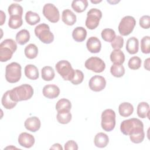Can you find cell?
Listing matches in <instances>:
<instances>
[{"instance_id":"obj_1","label":"cell","mask_w":150,"mask_h":150,"mask_svg":"<svg viewBox=\"0 0 150 150\" xmlns=\"http://www.w3.org/2000/svg\"><path fill=\"white\" fill-rule=\"evenodd\" d=\"M33 87L28 84H22L10 90V97L11 99L17 103L30 99L33 96Z\"/></svg>"},{"instance_id":"obj_2","label":"cell","mask_w":150,"mask_h":150,"mask_svg":"<svg viewBox=\"0 0 150 150\" xmlns=\"http://www.w3.org/2000/svg\"><path fill=\"white\" fill-rule=\"evenodd\" d=\"M17 49L16 43L12 39H6L0 44V61L5 62L10 60Z\"/></svg>"},{"instance_id":"obj_3","label":"cell","mask_w":150,"mask_h":150,"mask_svg":"<svg viewBox=\"0 0 150 150\" xmlns=\"http://www.w3.org/2000/svg\"><path fill=\"white\" fill-rule=\"evenodd\" d=\"M35 33L43 43L50 44L54 40V35L50 31L49 26L46 23H43L36 26L35 28Z\"/></svg>"},{"instance_id":"obj_4","label":"cell","mask_w":150,"mask_h":150,"mask_svg":"<svg viewBox=\"0 0 150 150\" xmlns=\"http://www.w3.org/2000/svg\"><path fill=\"white\" fill-rule=\"evenodd\" d=\"M21 77V66L12 62L8 64L5 68V79L10 83H15L19 81Z\"/></svg>"},{"instance_id":"obj_5","label":"cell","mask_w":150,"mask_h":150,"mask_svg":"<svg viewBox=\"0 0 150 150\" xmlns=\"http://www.w3.org/2000/svg\"><path fill=\"white\" fill-rule=\"evenodd\" d=\"M57 72L66 81H71L74 74V70L70 63L65 60L59 61L55 66Z\"/></svg>"},{"instance_id":"obj_6","label":"cell","mask_w":150,"mask_h":150,"mask_svg":"<svg viewBox=\"0 0 150 150\" xmlns=\"http://www.w3.org/2000/svg\"><path fill=\"white\" fill-rule=\"evenodd\" d=\"M101 127L107 131H111L115 125V113L112 109H106L101 114Z\"/></svg>"},{"instance_id":"obj_7","label":"cell","mask_w":150,"mask_h":150,"mask_svg":"<svg viewBox=\"0 0 150 150\" xmlns=\"http://www.w3.org/2000/svg\"><path fill=\"white\" fill-rule=\"evenodd\" d=\"M140 128H144V124L140 120L135 118L124 120L120 125L121 132L125 135H129L132 131Z\"/></svg>"},{"instance_id":"obj_8","label":"cell","mask_w":150,"mask_h":150,"mask_svg":"<svg viewBox=\"0 0 150 150\" xmlns=\"http://www.w3.org/2000/svg\"><path fill=\"white\" fill-rule=\"evenodd\" d=\"M102 17V12L97 8H92L87 13V18L85 25L86 27L93 30L96 29L99 25L100 21Z\"/></svg>"},{"instance_id":"obj_9","label":"cell","mask_w":150,"mask_h":150,"mask_svg":"<svg viewBox=\"0 0 150 150\" xmlns=\"http://www.w3.org/2000/svg\"><path fill=\"white\" fill-rule=\"evenodd\" d=\"M135 25L136 21L134 17L125 16L122 18L119 23V33L122 36H127L133 31Z\"/></svg>"},{"instance_id":"obj_10","label":"cell","mask_w":150,"mask_h":150,"mask_svg":"<svg viewBox=\"0 0 150 150\" xmlns=\"http://www.w3.org/2000/svg\"><path fill=\"white\" fill-rule=\"evenodd\" d=\"M86 69L96 73H101L105 68L104 62L98 57H91L86 60L84 63Z\"/></svg>"},{"instance_id":"obj_11","label":"cell","mask_w":150,"mask_h":150,"mask_svg":"<svg viewBox=\"0 0 150 150\" xmlns=\"http://www.w3.org/2000/svg\"><path fill=\"white\" fill-rule=\"evenodd\" d=\"M43 14L52 23H56L59 21L60 13L58 9L53 4H46L43 8Z\"/></svg>"},{"instance_id":"obj_12","label":"cell","mask_w":150,"mask_h":150,"mask_svg":"<svg viewBox=\"0 0 150 150\" xmlns=\"http://www.w3.org/2000/svg\"><path fill=\"white\" fill-rule=\"evenodd\" d=\"M88 86L90 88L94 91H102L106 86V81L104 77L96 75L93 76L89 80Z\"/></svg>"},{"instance_id":"obj_13","label":"cell","mask_w":150,"mask_h":150,"mask_svg":"<svg viewBox=\"0 0 150 150\" xmlns=\"http://www.w3.org/2000/svg\"><path fill=\"white\" fill-rule=\"evenodd\" d=\"M34 137L27 132H22L19 134L18 137L19 144L26 148H29L33 146L35 144Z\"/></svg>"},{"instance_id":"obj_14","label":"cell","mask_w":150,"mask_h":150,"mask_svg":"<svg viewBox=\"0 0 150 150\" xmlns=\"http://www.w3.org/2000/svg\"><path fill=\"white\" fill-rule=\"evenodd\" d=\"M59 88L55 84H47L43 88V96L49 99H53L59 96Z\"/></svg>"},{"instance_id":"obj_15","label":"cell","mask_w":150,"mask_h":150,"mask_svg":"<svg viewBox=\"0 0 150 150\" xmlns=\"http://www.w3.org/2000/svg\"><path fill=\"white\" fill-rule=\"evenodd\" d=\"M86 47L88 50L92 53H99L101 49L100 40L95 36L89 38L86 42Z\"/></svg>"},{"instance_id":"obj_16","label":"cell","mask_w":150,"mask_h":150,"mask_svg":"<svg viewBox=\"0 0 150 150\" xmlns=\"http://www.w3.org/2000/svg\"><path fill=\"white\" fill-rule=\"evenodd\" d=\"M24 125L27 130L35 132L40 129L41 123L37 117H31L25 120Z\"/></svg>"},{"instance_id":"obj_17","label":"cell","mask_w":150,"mask_h":150,"mask_svg":"<svg viewBox=\"0 0 150 150\" xmlns=\"http://www.w3.org/2000/svg\"><path fill=\"white\" fill-rule=\"evenodd\" d=\"M62 21L67 25L72 26L76 22V15L70 9H64L62 15Z\"/></svg>"},{"instance_id":"obj_18","label":"cell","mask_w":150,"mask_h":150,"mask_svg":"<svg viewBox=\"0 0 150 150\" xmlns=\"http://www.w3.org/2000/svg\"><path fill=\"white\" fill-rule=\"evenodd\" d=\"M139 49V41L135 37L129 38L126 43V50L131 54L137 53Z\"/></svg>"},{"instance_id":"obj_19","label":"cell","mask_w":150,"mask_h":150,"mask_svg":"<svg viewBox=\"0 0 150 150\" xmlns=\"http://www.w3.org/2000/svg\"><path fill=\"white\" fill-rule=\"evenodd\" d=\"M109 142V138L107 134L103 132H99L97 134L94 139V145L98 148L105 147Z\"/></svg>"},{"instance_id":"obj_20","label":"cell","mask_w":150,"mask_h":150,"mask_svg":"<svg viewBox=\"0 0 150 150\" xmlns=\"http://www.w3.org/2000/svg\"><path fill=\"white\" fill-rule=\"evenodd\" d=\"M118 111L121 116L123 117H128L132 114L134 111V107L131 103L124 102L120 104Z\"/></svg>"},{"instance_id":"obj_21","label":"cell","mask_w":150,"mask_h":150,"mask_svg":"<svg viewBox=\"0 0 150 150\" xmlns=\"http://www.w3.org/2000/svg\"><path fill=\"white\" fill-rule=\"evenodd\" d=\"M87 36V30L81 26L76 27L72 32V37L73 39L77 42L84 41Z\"/></svg>"},{"instance_id":"obj_22","label":"cell","mask_w":150,"mask_h":150,"mask_svg":"<svg viewBox=\"0 0 150 150\" xmlns=\"http://www.w3.org/2000/svg\"><path fill=\"white\" fill-rule=\"evenodd\" d=\"M129 136L131 142L133 143L139 144L142 142L145 138L144 128H140L134 130L129 135Z\"/></svg>"},{"instance_id":"obj_23","label":"cell","mask_w":150,"mask_h":150,"mask_svg":"<svg viewBox=\"0 0 150 150\" xmlns=\"http://www.w3.org/2000/svg\"><path fill=\"white\" fill-rule=\"evenodd\" d=\"M25 74L30 80H36L39 78V71L38 68L33 64H28L25 67Z\"/></svg>"},{"instance_id":"obj_24","label":"cell","mask_w":150,"mask_h":150,"mask_svg":"<svg viewBox=\"0 0 150 150\" xmlns=\"http://www.w3.org/2000/svg\"><path fill=\"white\" fill-rule=\"evenodd\" d=\"M1 102L4 107L8 110L12 109L17 104V102H15L11 99L10 97V90H8L4 94Z\"/></svg>"},{"instance_id":"obj_25","label":"cell","mask_w":150,"mask_h":150,"mask_svg":"<svg viewBox=\"0 0 150 150\" xmlns=\"http://www.w3.org/2000/svg\"><path fill=\"white\" fill-rule=\"evenodd\" d=\"M137 115L141 118L148 117L149 118V105L146 102H141L138 104L137 110Z\"/></svg>"},{"instance_id":"obj_26","label":"cell","mask_w":150,"mask_h":150,"mask_svg":"<svg viewBox=\"0 0 150 150\" xmlns=\"http://www.w3.org/2000/svg\"><path fill=\"white\" fill-rule=\"evenodd\" d=\"M16 41L20 45L26 44L30 39V33L26 29H22L16 35Z\"/></svg>"},{"instance_id":"obj_27","label":"cell","mask_w":150,"mask_h":150,"mask_svg":"<svg viewBox=\"0 0 150 150\" xmlns=\"http://www.w3.org/2000/svg\"><path fill=\"white\" fill-rule=\"evenodd\" d=\"M110 60L114 63L122 64L125 61V55L121 50L114 49L110 54Z\"/></svg>"},{"instance_id":"obj_28","label":"cell","mask_w":150,"mask_h":150,"mask_svg":"<svg viewBox=\"0 0 150 150\" xmlns=\"http://www.w3.org/2000/svg\"><path fill=\"white\" fill-rule=\"evenodd\" d=\"M88 6L87 0H74L71 3V8L77 13L84 12Z\"/></svg>"},{"instance_id":"obj_29","label":"cell","mask_w":150,"mask_h":150,"mask_svg":"<svg viewBox=\"0 0 150 150\" xmlns=\"http://www.w3.org/2000/svg\"><path fill=\"white\" fill-rule=\"evenodd\" d=\"M71 114L70 111L63 110L57 112L56 118L57 121L62 124H68L71 120Z\"/></svg>"},{"instance_id":"obj_30","label":"cell","mask_w":150,"mask_h":150,"mask_svg":"<svg viewBox=\"0 0 150 150\" xmlns=\"http://www.w3.org/2000/svg\"><path fill=\"white\" fill-rule=\"evenodd\" d=\"M24 53L27 58L29 59H33L36 58L38 56V48L35 44L30 43L25 47Z\"/></svg>"},{"instance_id":"obj_31","label":"cell","mask_w":150,"mask_h":150,"mask_svg":"<svg viewBox=\"0 0 150 150\" xmlns=\"http://www.w3.org/2000/svg\"><path fill=\"white\" fill-rule=\"evenodd\" d=\"M25 20L29 25H35L40 22V18L37 13L29 11L25 14Z\"/></svg>"},{"instance_id":"obj_32","label":"cell","mask_w":150,"mask_h":150,"mask_svg":"<svg viewBox=\"0 0 150 150\" xmlns=\"http://www.w3.org/2000/svg\"><path fill=\"white\" fill-rule=\"evenodd\" d=\"M42 78L45 81H51L54 76V69L50 66H45L42 69Z\"/></svg>"},{"instance_id":"obj_33","label":"cell","mask_w":150,"mask_h":150,"mask_svg":"<svg viewBox=\"0 0 150 150\" xmlns=\"http://www.w3.org/2000/svg\"><path fill=\"white\" fill-rule=\"evenodd\" d=\"M71 108V102L66 98H61L56 104V110L57 112L63 110L70 111Z\"/></svg>"},{"instance_id":"obj_34","label":"cell","mask_w":150,"mask_h":150,"mask_svg":"<svg viewBox=\"0 0 150 150\" xmlns=\"http://www.w3.org/2000/svg\"><path fill=\"white\" fill-rule=\"evenodd\" d=\"M110 72L113 76L121 77L125 74V69L122 64L114 63L110 68Z\"/></svg>"},{"instance_id":"obj_35","label":"cell","mask_w":150,"mask_h":150,"mask_svg":"<svg viewBox=\"0 0 150 150\" xmlns=\"http://www.w3.org/2000/svg\"><path fill=\"white\" fill-rule=\"evenodd\" d=\"M8 13L11 16H22L23 14V8L18 4H12L8 9Z\"/></svg>"},{"instance_id":"obj_36","label":"cell","mask_w":150,"mask_h":150,"mask_svg":"<svg viewBox=\"0 0 150 150\" xmlns=\"http://www.w3.org/2000/svg\"><path fill=\"white\" fill-rule=\"evenodd\" d=\"M23 23L22 16H11L8 21V26L10 28L16 29L20 28Z\"/></svg>"},{"instance_id":"obj_37","label":"cell","mask_w":150,"mask_h":150,"mask_svg":"<svg viewBox=\"0 0 150 150\" xmlns=\"http://www.w3.org/2000/svg\"><path fill=\"white\" fill-rule=\"evenodd\" d=\"M101 35L102 39L107 42H111L116 36L115 31L113 29L110 28L103 29L101 32Z\"/></svg>"},{"instance_id":"obj_38","label":"cell","mask_w":150,"mask_h":150,"mask_svg":"<svg viewBox=\"0 0 150 150\" xmlns=\"http://www.w3.org/2000/svg\"><path fill=\"white\" fill-rule=\"evenodd\" d=\"M150 37L148 36H144L141 40V52L145 54H148L150 52Z\"/></svg>"},{"instance_id":"obj_39","label":"cell","mask_w":150,"mask_h":150,"mask_svg":"<svg viewBox=\"0 0 150 150\" xmlns=\"http://www.w3.org/2000/svg\"><path fill=\"white\" fill-rule=\"evenodd\" d=\"M128 66L131 70H137L141 66V59L138 56H133L129 59Z\"/></svg>"},{"instance_id":"obj_40","label":"cell","mask_w":150,"mask_h":150,"mask_svg":"<svg viewBox=\"0 0 150 150\" xmlns=\"http://www.w3.org/2000/svg\"><path fill=\"white\" fill-rule=\"evenodd\" d=\"M84 79V74L80 70H75L73 79L70 81L71 83L74 85H77L82 83Z\"/></svg>"},{"instance_id":"obj_41","label":"cell","mask_w":150,"mask_h":150,"mask_svg":"<svg viewBox=\"0 0 150 150\" xmlns=\"http://www.w3.org/2000/svg\"><path fill=\"white\" fill-rule=\"evenodd\" d=\"M112 47L114 49L120 50L124 45V39L121 36H116L114 40L111 42Z\"/></svg>"},{"instance_id":"obj_42","label":"cell","mask_w":150,"mask_h":150,"mask_svg":"<svg viewBox=\"0 0 150 150\" xmlns=\"http://www.w3.org/2000/svg\"><path fill=\"white\" fill-rule=\"evenodd\" d=\"M139 25L143 29H149L150 27V16L144 15L139 19Z\"/></svg>"},{"instance_id":"obj_43","label":"cell","mask_w":150,"mask_h":150,"mask_svg":"<svg viewBox=\"0 0 150 150\" xmlns=\"http://www.w3.org/2000/svg\"><path fill=\"white\" fill-rule=\"evenodd\" d=\"M64 149L66 150H77L78 149L77 144L73 140L68 141L64 144Z\"/></svg>"},{"instance_id":"obj_44","label":"cell","mask_w":150,"mask_h":150,"mask_svg":"<svg viewBox=\"0 0 150 150\" xmlns=\"http://www.w3.org/2000/svg\"><path fill=\"white\" fill-rule=\"evenodd\" d=\"M50 149H58V150H62L63 148L60 144L56 143L53 144L50 148Z\"/></svg>"},{"instance_id":"obj_45","label":"cell","mask_w":150,"mask_h":150,"mask_svg":"<svg viewBox=\"0 0 150 150\" xmlns=\"http://www.w3.org/2000/svg\"><path fill=\"white\" fill-rule=\"evenodd\" d=\"M5 18H6V15L5 13H4V12L2 11H1V25H2L4 23V22L5 21Z\"/></svg>"},{"instance_id":"obj_46","label":"cell","mask_w":150,"mask_h":150,"mask_svg":"<svg viewBox=\"0 0 150 150\" xmlns=\"http://www.w3.org/2000/svg\"><path fill=\"white\" fill-rule=\"evenodd\" d=\"M149 60L150 59L148 58L144 62V68L148 71L149 70Z\"/></svg>"},{"instance_id":"obj_47","label":"cell","mask_w":150,"mask_h":150,"mask_svg":"<svg viewBox=\"0 0 150 150\" xmlns=\"http://www.w3.org/2000/svg\"><path fill=\"white\" fill-rule=\"evenodd\" d=\"M91 2H92V3H94V4H97V3H99V2H101V1H91Z\"/></svg>"}]
</instances>
